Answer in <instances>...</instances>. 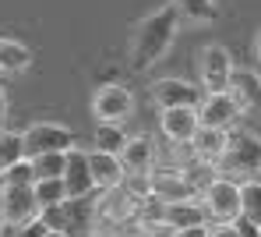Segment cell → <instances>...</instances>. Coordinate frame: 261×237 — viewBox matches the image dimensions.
Wrapping results in <instances>:
<instances>
[{"instance_id": "1", "label": "cell", "mask_w": 261, "mask_h": 237, "mask_svg": "<svg viewBox=\"0 0 261 237\" xmlns=\"http://www.w3.org/2000/svg\"><path fill=\"white\" fill-rule=\"evenodd\" d=\"M180 14H176L173 0H166L163 7L148 11L134 32H130V46H127V64H130V75H145L152 71L170 50H173L176 36H180Z\"/></svg>"}, {"instance_id": "2", "label": "cell", "mask_w": 261, "mask_h": 237, "mask_svg": "<svg viewBox=\"0 0 261 237\" xmlns=\"http://www.w3.org/2000/svg\"><path fill=\"white\" fill-rule=\"evenodd\" d=\"M219 174L247 181L261 167V138L251 131H226V152L216 159Z\"/></svg>"}, {"instance_id": "3", "label": "cell", "mask_w": 261, "mask_h": 237, "mask_svg": "<svg viewBox=\"0 0 261 237\" xmlns=\"http://www.w3.org/2000/svg\"><path fill=\"white\" fill-rule=\"evenodd\" d=\"M201 205L208 209V216L219 220V223H229L233 216L244 212V195H240V181L237 177H226V174H216L205 191H201Z\"/></svg>"}, {"instance_id": "4", "label": "cell", "mask_w": 261, "mask_h": 237, "mask_svg": "<svg viewBox=\"0 0 261 237\" xmlns=\"http://www.w3.org/2000/svg\"><path fill=\"white\" fill-rule=\"evenodd\" d=\"M92 117L95 121H106V124H127L134 117V92L120 82H106L92 92V103H88Z\"/></svg>"}, {"instance_id": "5", "label": "cell", "mask_w": 261, "mask_h": 237, "mask_svg": "<svg viewBox=\"0 0 261 237\" xmlns=\"http://www.w3.org/2000/svg\"><path fill=\"white\" fill-rule=\"evenodd\" d=\"M25 138V156H39V152H67L71 145H78L74 128L60 124V121H36L21 131Z\"/></svg>"}, {"instance_id": "6", "label": "cell", "mask_w": 261, "mask_h": 237, "mask_svg": "<svg viewBox=\"0 0 261 237\" xmlns=\"http://www.w3.org/2000/svg\"><path fill=\"white\" fill-rule=\"evenodd\" d=\"M92 216L95 220H102V223H113V227H120V223H127L134 220L138 212H141V202L130 195L124 184H113V188H102L95 191V202H92Z\"/></svg>"}, {"instance_id": "7", "label": "cell", "mask_w": 261, "mask_h": 237, "mask_svg": "<svg viewBox=\"0 0 261 237\" xmlns=\"http://www.w3.org/2000/svg\"><path fill=\"white\" fill-rule=\"evenodd\" d=\"M159 220L170 227V234H194V230H201L212 216H208V209L201 205V202H194V198H180V202H159Z\"/></svg>"}, {"instance_id": "8", "label": "cell", "mask_w": 261, "mask_h": 237, "mask_svg": "<svg viewBox=\"0 0 261 237\" xmlns=\"http://www.w3.org/2000/svg\"><path fill=\"white\" fill-rule=\"evenodd\" d=\"M229 71H233V57L222 43H205L198 50V78H201V89L212 92V89H226L229 82Z\"/></svg>"}, {"instance_id": "9", "label": "cell", "mask_w": 261, "mask_h": 237, "mask_svg": "<svg viewBox=\"0 0 261 237\" xmlns=\"http://www.w3.org/2000/svg\"><path fill=\"white\" fill-rule=\"evenodd\" d=\"M0 212L7 216V227H25L32 216H39V202L32 184H4L0 188Z\"/></svg>"}, {"instance_id": "10", "label": "cell", "mask_w": 261, "mask_h": 237, "mask_svg": "<svg viewBox=\"0 0 261 237\" xmlns=\"http://www.w3.org/2000/svg\"><path fill=\"white\" fill-rule=\"evenodd\" d=\"M64 188H67V198L74 202H85L95 195V181H92V167H88V152L71 145L67 149V159H64Z\"/></svg>"}, {"instance_id": "11", "label": "cell", "mask_w": 261, "mask_h": 237, "mask_svg": "<svg viewBox=\"0 0 261 237\" xmlns=\"http://www.w3.org/2000/svg\"><path fill=\"white\" fill-rule=\"evenodd\" d=\"M201 117H198V106H166L159 110V131L170 145H187L191 135L198 131Z\"/></svg>"}, {"instance_id": "12", "label": "cell", "mask_w": 261, "mask_h": 237, "mask_svg": "<svg viewBox=\"0 0 261 237\" xmlns=\"http://www.w3.org/2000/svg\"><path fill=\"white\" fill-rule=\"evenodd\" d=\"M226 92L237 99L240 113H261V71L254 67H233Z\"/></svg>"}, {"instance_id": "13", "label": "cell", "mask_w": 261, "mask_h": 237, "mask_svg": "<svg viewBox=\"0 0 261 237\" xmlns=\"http://www.w3.org/2000/svg\"><path fill=\"white\" fill-rule=\"evenodd\" d=\"M201 92H205V89H198V85H191V82H184V78H155V82L148 85V99H152L159 110H166V106H198Z\"/></svg>"}, {"instance_id": "14", "label": "cell", "mask_w": 261, "mask_h": 237, "mask_svg": "<svg viewBox=\"0 0 261 237\" xmlns=\"http://www.w3.org/2000/svg\"><path fill=\"white\" fill-rule=\"evenodd\" d=\"M198 117L201 124H212V128H233L240 117V106L226 89H212V92H201L198 99Z\"/></svg>"}, {"instance_id": "15", "label": "cell", "mask_w": 261, "mask_h": 237, "mask_svg": "<svg viewBox=\"0 0 261 237\" xmlns=\"http://www.w3.org/2000/svg\"><path fill=\"white\" fill-rule=\"evenodd\" d=\"M152 198L155 202H180L194 198V184L184 177V170H152Z\"/></svg>"}, {"instance_id": "16", "label": "cell", "mask_w": 261, "mask_h": 237, "mask_svg": "<svg viewBox=\"0 0 261 237\" xmlns=\"http://www.w3.org/2000/svg\"><path fill=\"white\" fill-rule=\"evenodd\" d=\"M88 167H92V181H95V191L113 188V184H124L127 170L120 163L117 152H102V149H92L88 152Z\"/></svg>"}, {"instance_id": "17", "label": "cell", "mask_w": 261, "mask_h": 237, "mask_svg": "<svg viewBox=\"0 0 261 237\" xmlns=\"http://www.w3.org/2000/svg\"><path fill=\"white\" fill-rule=\"evenodd\" d=\"M120 163L127 174H152L155 170V145L145 135H130L120 149Z\"/></svg>"}, {"instance_id": "18", "label": "cell", "mask_w": 261, "mask_h": 237, "mask_svg": "<svg viewBox=\"0 0 261 237\" xmlns=\"http://www.w3.org/2000/svg\"><path fill=\"white\" fill-rule=\"evenodd\" d=\"M226 131L229 128H212V124H198V131L191 135V156L194 159H208V163H216L219 156L226 152Z\"/></svg>"}, {"instance_id": "19", "label": "cell", "mask_w": 261, "mask_h": 237, "mask_svg": "<svg viewBox=\"0 0 261 237\" xmlns=\"http://www.w3.org/2000/svg\"><path fill=\"white\" fill-rule=\"evenodd\" d=\"M32 60H36V53L21 39L0 36V75H25L32 67Z\"/></svg>"}, {"instance_id": "20", "label": "cell", "mask_w": 261, "mask_h": 237, "mask_svg": "<svg viewBox=\"0 0 261 237\" xmlns=\"http://www.w3.org/2000/svg\"><path fill=\"white\" fill-rule=\"evenodd\" d=\"M173 7L184 25H216L222 18L216 0H173Z\"/></svg>"}, {"instance_id": "21", "label": "cell", "mask_w": 261, "mask_h": 237, "mask_svg": "<svg viewBox=\"0 0 261 237\" xmlns=\"http://www.w3.org/2000/svg\"><path fill=\"white\" fill-rule=\"evenodd\" d=\"M130 135L124 131V124H106V121H95V131H92V149H102V152H117L127 142Z\"/></svg>"}, {"instance_id": "22", "label": "cell", "mask_w": 261, "mask_h": 237, "mask_svg": "<svg viewBox=\"0 0 261 237\" xmlns=\"http://www.w3.org/2000/svg\"><path fill=\"white\" fill-rule=\"evenodd\" d=\"M32 188H36V202H39V209L67 202V188H64V177H39V181H36Z\"/></svg>"}, {"instance_id": "23", "label": "cell", "mask_w": 261, "mask_h": 237, "mask_svg": "<svg viewBox=\"0 0 261 237\" xmlns=\"http://www.w3.org/2000/svg\"><path fill=\"white\" fill-rule=\"evenodd\" d=\"M29 159H32L36 181H39V177H64V159H67V152H39V156H29Z\"/></svg>"}, {"instance_id": "24", "label": "cell", "mask_w": 261, "mask_h": 237, "mask_svg": "<svg viewBox=\"0 0 261 237\" xmlns=\"http://www.w3.org/2000/svg\"><path fill=\"white\" fill-rule=\"evenodd\" d=\"M25 159V138L21 131H0V170Z\"/></svg>"}, {"instance_id": "25", "label": "cell", "mask_w": 261, "mask_h": 237, "mask_svg": "<svg viewBox=\"0 0 261 237\" xmlns=\"http://www.w3.org/2000/svg\"><path fill=\"white\" fill-rule=\"evenodd\" d=\"M0 184H36V170H32V159H18L11 167L0 170Z\"/></svg>"}, {"instance_id": "26", "label": "cell", "mask_w": 261, "mask_h": 237, "mask_svg": "<svg viewBox=\"0 0 261 237\" xmlns=\"http://www.w3.org/2000/svg\"><path fill=\"white\" fill-rule=\"evenodd\" d=\"M240 195H244V212L254 223H261V181H254V177L240 181Z\"/></svg>"}, {"instance_id": "27", "label": "cell", "mask_w": 261, "mask_h": 237, "mask_svg": "<svg viewBox=\"0 0 261 237\" xmlns=\"http://www.w3.org/2000/svg\"><path fill=\"white\" fill-rule=\"evenodd\" d=\"M21 234L25 237H53V230H49V223H46L43 216H32V220L21 227Z\"/></svg>"}, {"instance_id": "28", "label": "cell", "mask_w": 261, "mask_h": 237, "mask_svg": "<svg viewBox=\"0 0 261 237\" xmlns=\"http://www.w3.org/2000/svg\"><path fill=\"white\" fill-rule=\"evenodd\" d=\"M7 110H11V99H7V89L0 85V121L7 117Z\"/></svg>"}, {"instance_id": "29", "label": "cell", "mask_w": 261, "mask_h": 237, "mask_svg": "<svg viewBox=\"0 0 261 237\" xmlns=\"http://www.w3.org/2000/svg\"><path fill=\"white\" fill-rule=\"evenodd\" d=\"M254 53H258V60H261V29H258V36H254Z\"/></svg>"}, {"instance_id": "30", "label": "cell", "mask_w": 261, "mask_h": 237, "mask_svg": "<svg viewBox=\"0 0 261 237\" xmlns=\"http://www.w3.org/2000/svg\"><path fill=\"white\" fill-rule=\"evenodd\" d=\"M4 230H7V216L0 212V234H4Z\"/></svg>"}, {"instance_id": "31", "label": "cell", "mask_w": 261, "mask_h": 237, "mask_svg": "<svg viewBox=\"0 0 261 237\" xmlns=\"http://www.w3.org/2000/svg\"><path fill=\"white\" fill-rule=\"evenodd\" d=\"M254 181H261V167H258V174H254Z\"/></svg>"}, {"instance_id": "32", "label": "cell", "mask_w": 261, "mask_h": 237, "mask_svg": "<svg viewBox=\"0 0 261 237\" xmlns=\"http://www.w3.org/2000/svg\"><path fill=\"white\" fill-rule=\"evenodd\" d=\"M258 237H261V223H258Z\"/></svg>"}, {"instance_id": "33", "label": "cell", "mask_w": 261, "mask_h": 237, "mask_svg": "<svg viewBox=\"0 0 261 237\" xmlns=\"http://www.w3.org/2000/svg\"><path fill=\"white\" fill-rule=\"evenodd\" d=\"M0 188H4V184H0Z\"/></svg>"}]
</instances>
